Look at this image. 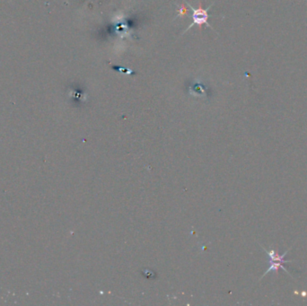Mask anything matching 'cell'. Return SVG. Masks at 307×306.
I'll list each match as a JSON object with an SVG mask.
<instances>
[{"instance_id": "cell-2", "label": "cell", "mask_w": 307, "mask_h": 306, "mask_svg": "<svg viewBox=\"0 0 307 306\" xmlns=\"http://www.w3.org/2000/svg\"><path fill=\"white\" fill-rule=\"evenodd\" d=\"M187 14V8L186 7L182 4L181 7H179V10L178 13H177V16H175V18H178L180 16H184L185 14Z\"/></svg>"}, {"instance_id": "cell-1", "label": "cell", "mask_w": 307, "mask_h": 306, "mask_svg": "<svg viewBox=\"0 0 307 306\" xmlns=\"http://www.w3.org/2000/svg\"><path fill=\"white\" fill-rule=\"evenodd\" d=\"M185 3L188 5V7H190V8L191 9V11L193 12V14H192L193 21L188 26V28L186 29L185 31L182 32V34H184L186 32H188V31L191 28L193 25H195V24H197V25L199 26L200 31L202 30V26H203L204 24H206L207 27H211V28L214 30V28H213V27H212V26L207 22V19H208V14H207V11L212 7L213 4L210 5L207 8H203V7H202V3L200 2L199 7H198V8H194V7H192V6H191L188 1H185Z\"/></svg>"}]
</instances>
